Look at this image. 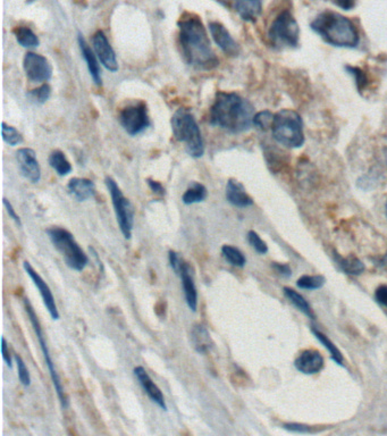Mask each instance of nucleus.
Returning <instances> with one entry per match:
<instances>
[{
    "label": "nucleus",
    "instance_id": "1",
    "mask_svg": "<svg viewBox=\"0 0 387 436\" xmlns=\"http://www.w3.org/2000/svg\"><path fill=\"white\" fill-rule=\"evenodd\" d=\"M178 25L180 49L187 64L197 69H215L220 60L213 53L207 30L200 17L196 14H183Z\"/></svg>",
    "mask_w": 387,
    "mask_h": 436
},
{
    "label": "nucleus",
    "instance_id": "2",
    "mask_svg": "<svg viewBox=\"0 0 387 436\" xmlns=\"http://www.w3.org/2000/svg\"><path fill=\"white\" fill-rule=\"evenodd\" d=\"M255 107L235 92H218L210 108V124L232 132L248 131L253 125Z\"/></svg>",
    "mask_w": 387,
    "mask_h": 436
},
{
    "label": "nucleus",
    "instance_id": "3",
    "mask_svg": "<svg viewBox=\"0 0 387 436\" xmlns=\"http://www.w3.org/2000/svg\"><path fill=\"white\" fill-rule=\"evenodd\" d=\"M310 27L331 46L355 49L360 43V36L355 24L348 17L331 10L317 15Z\"/></svg>",
    "mask_w": 387,
    "mask_h": 436
},
{
    "label": "nucleus",
    "instance_id": "4",
    "mask_svg": "<svg viewBox=\"0 0 387 436\" xmlns=\"http://www.w3.org/2000/svg\"><path fill=\"white\" fill-rule=\"evenodd\" d=\"M172 131L175 139L183 144L191 157L200 158L204 154V144L200 128L194 114L185 108L175 112L171 121Z\"/></svg>",
    "mask_w": 387,
    "mask_h": 436
},
{
    "label": "nucleus",
    "instance_id": "5",
    "mask_svg": "<svg viewBox=\"0 0 387 436\" xmlns=\"http://www.w3.org/2000/svg\"><path fill=\"white\" fill-rule=\"evenodd\" d=\"M272 132L275 141L284 147L296 149L305 144L303 121L300 114L292 109H282L275 114Z\"/></svg>",
    "mask_w": 387,
    "mask_h": 436
},
{
    "label": "nucleus",
    "instance_id": "6",
    "mask_svg": "<svg viewBox=\"0 0 387 436\" xmlns=\"http://www.w3.org/2000/svg\"><path fill=\"white\" fill-rule=\"evenodd\" d=\"M47 234L69 268L76 272H82L86 268L89 264V258L79 243L76 242L72 233L62 227H53L47 230Z\"/></svg>",
    "mask_w": 387,
    "mask_h": 436
},
{
    "label": "nucleus",
    "instance_id": "7",
    "mask_svg": "<svg viewBox=\"0 0 387 436\" xmlns=\"http://www.w3.org/2000/svg\"><path fill=\"white\" fill-rule=\"evenodd\" d=\"M24 308L27 312V317L30 319L31 324H32L33 331L36 333V339L39 341L40 348L43 351V358H45V363H46L47 368L49 371L50 378L53 380L54 387L56 391L57 397L60 399V406L62 409H65L69 406V400L65 395V391H64V387H62V380H60V375L57 373L56 368H55V364H54L53 358L50 354L49 348L47 345L46 338L43 335V328L40 325L39 319L36 316L34 308L31 305L30 300L27 298H24Z\"/></svg>",
    "mask_w": 387,
    "mask_h": 436
},
{
    "label": "nucleus",
    "instance_id": "8",
    "mask_svg": "<svg viewBox=\"0 0 387 436\" xmlns=\"http://www.w3.org/2000/svg\"><path fill=\"white\" fill-rule=\"evenodd\" d=\"M269 40L275 47L296 48L300 40V27L289 10L279 14L268 31Z\"/></svg>",
    "mask_w": 387,
    "mask_h": 436
},
{
    "label": "nucleus",
    "instance_id": "9",
    "mask_svg": "<svg viewBox=\"0 0 387 436\" xmlns=\"http://www.w3.org/2000/svg\"><path fill=\"white\" fill-rule=\"evenodd\" d=\"M105 183L112 197L113 206L115 210L119 230L125 239L130 240L132 236V230L134 227V206L131 204V201L128 200V198L125 197L119 189V184L116 183V181L113 177H106Z\"/></svg>",
    "mask_w": 387,
    "mask_h": 436
},
{
    "label": "nucleus",
    "instance_id": "10",
    "mask_svg": "<svg viewBox=\"0 0 387 436\" xmlns=\"http://www.w3.org/2000/svg\"><path fill=\"white\" fill-rule=\"evenodd\" d=\"M119 119L125 132L130 135H140L150 125L147 105L142 102H135L121 109Z\"/></svg>",
    "mask_w": 387,
    "mask_h": 436
},
{
    "label": "nucleus",
    "instance_id": "11",
    "mask_svg": "<svg viewBox=\"0 0 387 436\" xmlns=\"http://www.w3.org/2000/svg\"><path fill=\"white\" fill-rule=\"evenodd\" d=\"M24 72L33 82H47L51 79L53 67L49 60L39 54H25L23 59Z\"/></svg>",
    "mask_w": 387,
    "mask_h": 436
},
{
    "label": "nucleus",
    "instance_id": "12",
    "mask_svg": "<svg viewBox=\"0 0 387 436\" xmlns=\"http://www.w3.org/2000/svg\"><path fill=\"white\" fill-rule=\"evenodd\" d=\"M23 268L27 272V275L32 279L33 284L36 286V289L39 291L41 298H43V305L46 307L47 310L49 312L50 317L54 321L60 319V312L57 308L55 297H54L53 291L50 289L49 286L45 282V279L41 277L39 273L33 268L29 262H23Z\"/></svg>",
    "mask_w": 387,
    "mask_h": 436
},
{
    "label": "nucleus",
    "instance_id": "13",
    "mask_svg": "<svg viewBox=\"0 0 387 436\" xmlns=\"http://www.w3.org/2000/svg\"><path fill=\"white\" fill-rule=\"evenodd\" d=\"M92 46L95 49V53L100 59L102 65L110 72H117L119 71V62L116 58V54L110 46L107 36L102 30H99L92 36Z\"/></svg>",
    "mask_w": 387,
    "mask_h": 436
},
{
    "label": "nucleus",
    "instance_id": "14",
    "mask_svg": "<svg viewBox=\"0 0 387 436\" xmlns=\"http://www.w3.org/2000/svg\"><path fill=\"white\" fill-rule=\"evenodd\" d=\"M16 161L21 174L31 183H38L41 179V168L34 150L30 148H21L16 152Z\"/></svg>",
    "mask_w": 387,
    "mask_h": 436
},
{
    "label": "nucleus",
    "instance_id": "15",
    "mask_svg": "<svg viewBox=\"0 0 387 436\" xmlns=\"http://www.w3.org/2000/svg\"><path fill=\"white\" fill-rule=\"evenodd\" d=\"M209 31L213 41L216 43L217 46L220 47L225 55L231 57L239 55V51H241L239 43L234 40L233 36H231L228 30L224 27L223 24L220 23V22H211L209 23Z\"/></svg>",
    "mask_w": 387,
    "mask_h": 436
},
{
    "label": "nucleus",
    "instance_id": "16",
    "mask_svg": "<svg viewBox=\"0 0 387 436\" xmlns=\"http://www.w3.org/2000/svg\"><path fill=\"white\" fill-rule=\"evenodd\" d=\"M134 375L142 389L145 391V394L150 398V400L157 404L161 409L166 411L167 410V404H166V401H165L164 394L161 392V389L157 387V384H154V380H151L148 371H145L142 366H137L134 368Z\"/></svg>",
    "mask_w": 387,
    "mask_h": 436
},
{
    "label": "nucleus",
    "instance_id": "17",
    "mask_svg": "<svg viewBox=\"0 0 387 436\" xmlns=\"http://www.w3.org/2000/svg\"><path fill=\"white\" fill-rule=\"evenodd\" d=\"M178 275H180V282H182L185 301H187L189 308L192 312H196L198 309V290L196 282H194L192 267L189 262L183 260Z\"/></svg>",
    "mask_w": 387,
    "mask_h": 436
},
{
    "label": "nucleus",
    "instance_id": "18",
    "mask_svg": "<svg viewBox=\"0 0 387 436\" xmlns=\"http://www.w3.org/2000/svg\"><path fill=\"white\" fill-rule=\"evenodd\" d=\"M294 366L303 374H316L324 367V358L318 350L308 349L298 354V357L294 361Z\"/></svg>",
    "mask_w": 387,
    "mask_h": 436
},
{
    "label": "nucleus",
    "instance_id": "19",
    "mask_svg": "<svg viewBox=\"0 0 387 436\" xmlns=\"http://www.w3.org/2000/svg\"><path fill=\"white\" fill-rule=\"evenodd\" d=\"M226 199L231 205L239 208H246L253 205V199L246 192V187L235 179H230L227 182Z\"/></svg>",
    "mask_w": 387,
    "mask_h": 436
},
{
    "label": "nucleus",
    "instance_id": "20",
    "mask_svg": "<svg viewBox=\"0 0 387 436\" xmlns=\"http://www.w3.org/2000/svg\"><path fill=\"white\" fill-rule=\"evenodd\" d=\"M78 41H79L80 50H81L83 58L86 60V66H88V69H89L90 76H91L93 82L98 87L102 86V69H100V65H99L93 50L91 49L89 43H86V39L83 38L82 34L80 32L78 34Z\"/></svg>",
    "mask_w": 387,
    "mask_h": 436
},
{
    "label": "nucleus",
    "instance_id": "21",
    "mask_svg": "<svg viewBox=\"0 0 387 436\" xmlns=\"http://www.w3.org/2000/svg\"><path fill=\"white\" fill-rule=\"evenodd\" d=\"M69 194L75 198L76 200L82 203L86 201L90 198L93 197L95 194V185L89 179L83 177H74L69 181L67 185Z\"/></svg>",
    "mask_w": 387,
    "mask_h": 436
},
{
    "label": "nucleus",
    "instance_id": "22",
    "mask_svg": "<svg viewBox=\"0 0 387 436\" xmlns=\"http://www.w3.org/2000/svg\"><path fill=\"white\" fill-rule=\"evenodd\" d=\"M234 8L246 22H256L263 12V0H234Z\"/></svg>",
    "mask_w": 387,
    "mask_h": 436
},
{
    "label": "nucleus",
    "instance_id": "23",
    "mask_svg": "<svg viewBox=\"0 0 387 436\" xmlns=\"http://www.w3.org/2000/svg\"><path fill=\"white\" fill-rule=\"evenodd\" d=\"M191 341L198 354H206L213 345L209 332L206 326L201 324L194 325L191 333Z\"/></svg>",
    "mask_w": 387,
    "mask_h": 436
},
{
    "label": "nucleus",
    "instance_id": "24",
    "mask_svg": "<svg viewBox=\"0 0 387 436\" xmlns=\"http://www.w3.org/2000/svg\"><path fill=\"white\" fill-rule=\"evenodd\" d=\"M207 196V187H204V184L192 182L182 196V201L185 205L199 204L206 200Z\"/></svg>",
    "mask_w": 387,
    "mask_h": 436
},
{
    "label": "nucleus",
    "instance_id": "25",
    "mask_svg": "<svg viewBox=\"0 0 387 436\" xmlns=\"http://www.w3.org/2000/svg\"><path fill=\"white\" fill-rule=\"evenodd\" d=\"M49 165L60 176H66L72 172V165L67 161L65 154L60 150H54L50 154Z\"/></svg>",
    "mask_w": 387,
    "mask_h": 436
},
{
    "label": "nucleus",
    "instance_id": "26",
    "mask_svg": "<svg viewBox=\"0 0 387 436\" xmlns=\"http://www.w3.org/2000/svg\"><path fill=\"white\" fill-rule=\"evenodd\" d=\"M14 36L16 38L17 43L24 48H36L40 45L39 38L30 27H17L14 30Z\"/></svg>",
    "mask_w": 387,
    "mask_h": 436
},
{
    "label": "nucleus",
    "instance_id": "27",
    "mask_svg": "<svg viewBox=\"0 0 387 436\" xmlns=\"http://www.w3.org/2000/svg\"><path fill=\"white\" fill-rule=\"evenodd\" d=\"M284 295H285L286 298L289 299L290 302L294 307H296L300 312H303L305 315L308 316L310 319H315V314L312 312L309 302L300 293L294 291V290L290 289V288H284Z\"/></svg>",
    "mask_w": 387,
    "mask_h": 436
},
{
    "label": "nucleus",
    "instance_id": "28",
    "mask_svg": "<svg viewBox=\"0 0 387 436\" xmlns=\"http://www.w3.org/2000/svg\"><path fill=\"white\" fill-rule=\"evenodd\" d=\"M222 255L227 262H230L231 265L237 266V267L246 266V256L243 255L241 250L237 249L235 246L225 244V246H222Z\"/></svg>",
    "mask_w": 387,
    "mask_h": 436
},
{
    "label": "nucleus",
    "instance_id": "29",
    "mask_svg": "<svg viewBox=\"0 0 387 436\" xmlns=\"http://www.w3.org/2000/svg\"><path fill=\"white\" fill-rule=\"evenodd\" d=\"M312 331L316 338L318 339L319 342H320V343L327 349L328 352L331 354V359H333L336 364L343 365V356H342L341 351L338 350V347H336L324 333H322V332H319L318 330H316V328H312Z\"/></svg>",
    "mask_w": 387,
    "mask_h": 436
},
{
    "label": "nucleus",
    "instance_id": "30",
    "mask_svg": "<svg viewBox=\"0 0 387 436\" xmlns=\"http://www.w3.org/2000/svg\"><path fill=\"white\" fill-rule=\"evenodd\" d=\"M338 265L350 275H360L364 272V264L355 257H347V258H340Z\"/></svg>",
    "mask_w": 387,
    "mask_h": 436
},
{
    "label": "nucleus",
    "instance_id": "31",
    "mask_svg": "<svg viewBox=\"0 0 387 436\" xmlns=\"http://www.w3.org/2000/svg\"><path fill=\"white\" fill-rule=\"evenodd\" d=\"M325 283V277L320 275H303L298 279V288L303 290L320 289Z\"/></svg>",
    "mask_w": 387,
    "mask_h": 436
},
{
    "label": "nucleus",
    "instance_id": "32",
    "mask_svg": "<svg viewBox=\"0 0 387 436\" xmlns=\"http://www.w3.org/2000/svg\"><path fill=\"white\" fill-rule=\"evenodd\" d=\"M1 133H3V141L12 146V147L20 145L21 142L23 141V138H22V135H21L20 132L17 131L16 128H13V126L7 125L5 122L3 123Z\"/></svg>",
    "mask_w": 387,
    "mask_h": 436
},
{
    "label": "nucleus",
    "instance_id": "33",
    "mask_svg": "<svg viewBox=\"0 0 387 436\" xmlns=\"http://www.w3.org/2000/svg\"><path fill=\"white\" fill-rule=\"evenodd\" d=\"M50 95H51V88L48 84H43L39 88L31 90L27 93V97H29L31 102H34L36 105H41V104H45L49 99Z\"/></svg>",
    "mask_w": 387,
    "mask_h": 436
},
{
    "label": "nucleus",
    "instance_id": "34",
    "mask_svg": "<svg viewBox=\"0 0 387 436\" xmlns=\"http://www.w3.org/2000/svg\"><path fill=\"white\" fill-rule=\"evenodd\" d=\"M345 69H347V72H348L349 74H351V76H353L357 90L360 92L364 91V89L368 87L367 74H366L360 67H357V66H345Z\"/></svg>",
    "mask_w": 387,
    "mask_h": 436
},
{
    "label": "nucleus",
    "instance_id": "35",
    "mask_svg": "<svg viewBox=\"0 0 387 436\" xmlns=\"http://www.w3.org/2000/svg\"><path fill=\"white\" fill-rule=\"evenodd\" d=\"M274 117L275 115L269 111H263V112L258 113L253 117V125L263 130V131H267L268 128H272V123H274Z\"/></svg>",
    "mask_w": 387,
    "mask_h": 436
},
{
    "label": "nucleus",
    "instance_id": "36",
    "mask_svg": "<svg viewBox=\"0 0 387 436\" xmlns=\"http://www.w3.org/2000/svg\"><path fill=\"white\" fill-rule=\"evenodd\" d=\"M15 361H16L17 366V375H19V380L23 387H27L31 385V375L30 371L27 369V365L24 363L23 358L21 357L20 354H14Z\"/></svg>",
    "mask_w": 387,
    "mask_h": 436
},
{
    "label": "nucleus",
    "instance_id": "37",
    "mask_svg": "<svg viewBox=\"0 0 387 436\" xmlns=\"http://www.w3.org/2000/svg\"><path fill=\"white\" fill-rule=\"evenodd\" d=\"M246 238H248V242L250 243V246H253L257 253H260V255L267 253V251H268V246H267V243L260 238L258 233L255 232V231H249Z\"/></svg>",
    "mask_w": 387,
    "mask_h": 436
},
{
    "label": "nucleus",
    "instance_id": "38",
    "mask_svg": "<svg viewBox=\"0 0 387 436\" xmlns=\"http://www.w3.org/2000/svg\"><path fill=\"white\" fill-rule=\"evenodd\" d=\"M168 258H169V264L175 274H180V265L183 262V260H180L178 253L174 250H169L168 251Z\"/></svg>",
    "mask_w": 387,
    "mask_h": 436
},
{
    "label": "nucleus",
    "instance_id": "39",
    "mask_svg": "<svg viewBox=\"0 0 387 436\" xmlns=\"http://www.w3.org/2000/svg\"><path fill=\"white\" fill-rule=\"evenodd\" d=\"M1 354H3V361L6 363L7 366L13 369V361H12V354H10V347L7 343L5 336L1 338Z\"/></svg>",
    "mask_w": 387,
    "mask_h": 436
},
{
    "label": "nucleus",
    "instance_id": "40",
    "mask_svg": "<svg viewBox=\"0 0 387 436\" xmlns=\"http://www.w3.org/2000/svg\"><path fill=\"white\" fill-rule=\"evenodd\" d=\"M3 206L6 208L7 214L10 215V218H12L19 227H22V220H21L20 216L17 215L16 211L14 209L13 205L10 204V201L7 200L6 198H3Z\"/></svg>",
    "mask_w": 387,
    "mask_h": 436
},
{
    "label": "nucleus",
    "instance_id": "41",
    "mask_svg": "<svg viewBox=\"0 0 387 436\" xmlns=\"http://www.w3.org/2000/svg\"><path fill=\"white\" fill-rule=\"evenodd\" d=\"M375 298L382 306L387 308V286H381L375 292Z\"/></svg>",
    "mask_w": 387,
    "mask_h": 436
},
{
    "label": "nucleus",
    "instance_id": "42",
    "mask_svg": "<svg viewBox=\"0 0 387 436\" xmlns=\"http://www.w3.org/2000/svg\"><path fill=\"white\" fill-rule=\"evenodd\" d=\"M272 268L275 269L276 272L281 274V275L285 276V277L286 276L289 277V276H291V274H292V271L290 268V266L286 265V264H277V262H274V264H272Z\"/></svg>",
    "mask_w": 387,
    "mask_h": 436
},
{
    "label": "nucleus",
    "instance_id": "43",
    "mask_svg": "<svg viewBox=\"0 0 387 436\" xmlns=\"http://www.w3.org/2000/svg\"><path fill=\"white\" fill-rule=\"evenodd\" d=\"M285 428L286 430L292 431V432H298V433H310L312 432L309 426L300 425V424H286Z\"/></svg>",
    "mask_w": 387,
    "mask_h": 436
},
{
    "label": "nucleus",
    "instance_id": "44",
    "mask_svg": "<svg viewBox=\"0 0 387 436\" xmlns=\"http://www.w3.org/2000/svg\"><path fill=\"white\" fill-rule=\"evenodd\" d=\"M147 183H148L149 187H150L151 191L154 192V194H161V196H164L165 194V189L163 185H161L159 182L157 181L151 180V179H148L147 180Z\"/></svg>",
    "mask_w": 387,
    "mask_h": 436
},
{
    "label": "nucleus",
    "instance_id": "45",
    "mask_svg": "<svg viewBox=\"0 0 387 436\" xmlns=\"http://www.w3.org/2000/svg\"><path fill=\"white\" fill-rule=\"evenodd\" d=\"M335 3L343 10H351L355 7L357 0H335Z\"/></svg>",
    "mask_w": 387,
    "mask_h": 436
},
{
    "label": "nucleus",
    "instance_id": "46",
    "mask_svg": "<svg viewBox=\"0 0 387 436\" xmlns=\"http://www.w3.org/2000/svg\"><path fill=\"white\" fill-rule=\"evenodd\" d=\"M382 265L384 266V267H387V253L385 255L384 258L382 260Z\"/></svg>",
    "mask_w": 387,
    "mask_h": 436
},
{
    "label": "nucleus",
    "instance_id": "47",
    "mask_svg": "<svg viewBox=\"0 0 387 436\" xmlns=\"http://www.w3.org/2000/svg\"><path fill=\"white\" fill-rule=\"evenodd\" d=\"M383 152H384L385 161H386V165H387V140H386V145L384 146V149H383Z\"/></svg>",
    "mask_w": 387,
    "mask_h": 436
},
{
    "label": "nucleus",
    "instance_id": "48",
    "mask_svg": "<svg viewBox=\"0 0 387 436\" xmlns=\"http://www.w3.org/2000/svg\"><path fill=\"white\" fill-rule=\"evenodd\" d=\"M386 215H387V201H386Z\"/></svg>",
    "mask_w": 387,
    "mask_h": 436
}]
</instances>
